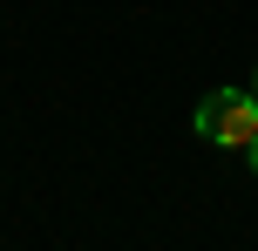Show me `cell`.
I'll list each match as a JSON object with an SVG mask.
<instances>
[{
  "mask_svg": "<svg viewBox=\"0 0 258 251\" xmlns=\"http://www.w3.org/2000/svg\"><path fill=\"white\" fill-rule=\"evenodd\" d=\"M190 122H197V136H204L211 149H245L258 136V95L251 89H211Z\"/></svg>",
  "mask_w": 258,
  "mask_h": 251,
  "instance_id": "cell-1",
  "label": "cell"
},
{
  "mask_svg": "<svg viewBox=\"0 0 258 251\" xmlns=\"http://www.w3.org/2000/svg\"><path fill=\"white\" fill-rule=\"evenodd\" d=\"M245 156H251V170H258V136H251V143H245Z\"/></svg>",
  "mask_w": 258,
  "mask_h": 251,
  "instance_id": "cell-2",
  "label": "cell"
},
{
  "mask_svg": "<svg viewBox=\"0 0 258 251\" xmlns=\"http://www.w3.org/2000/svg\"><path fill=\"white\" fill-rule=\"evenodd\" d=\"M251 95H258V75H251Z\"/></svg>",
  "mask_w": 258,
  "mask_h": 251,
  "instance_id": "cell-3",
  "label": "cell"
}]
</instances>
